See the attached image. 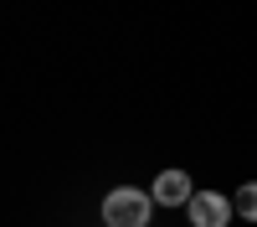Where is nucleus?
Segmentation results:
<instances>
[{"instance_id": "20e7f679", "label": "nucleus", "mask_w": 257, "mask_h": 227, "mask_svg": "<svg viewBox=\"0 0 257 227\" xmlns=\"http://www.w3.org/2000/svg\"><path fill=\"white\" fill-rule=\"evenodd\" d=\"M231 206H237V217H242V222H257V181L237 186V196H231Z\"/></svg>"}, {"instance_id": "f257e3e1", "label": "nucleus", "mask_w": 257, "mask_h": 227, "mask_svg": "<svg viewBox=\"0 0 257 227\" xmlns=\"http://www.w3.org/2000/svg\"><path fill=\"white\" fill-rule=\"evenodd\" d=\"M149 212H155V196L134 186H113L103 196V227H149Z\"/></svg>"}, {"instance_id": "7ed1b4c3", "label": "nucleus", "mask_w": 257, "mask_h": 227, "mask_svg": "<svg viewBox=\"0 0 257 227\" xmlns=\"http://www.w3.org/2000/svg\"><path fill=\"white\" fill-rule=\"evenodd\" d=\"M155 206H190V196H196V186H190L185 171H160L155 176Z\"/></svg>"}, {"instance_id": "f03ea898", "label": "nucleus", "mask_w": 257, "mask_h": 227, "mask_svg": "<svg viewBox=\"0 0 257 227\" xmlns=\"http://www.w3.org/2000/svg\"><path fill=\"white\" fill-rule=\"evenodd\" d=\"M185 212H190V222H196V227H226L237 206H231V201H226L221 191H196Z\"/></svg>"}]
</instances>
